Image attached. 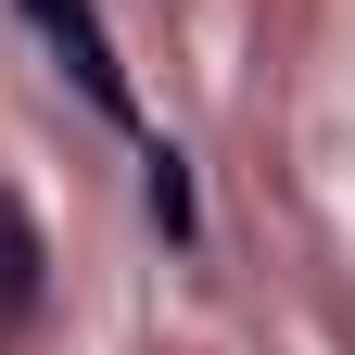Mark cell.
Here are the masks:
<instances>
[{"instance_id": "3", "label": "cell", "mask_w": 355, "mask_h": 355, "mask_svg": "<svg viewBox=\"0 0 355 355\" xmlns=\"http://www.w3.org/2000/svg\"><path fill=\"white\" fill-rule=\"evenodd\" d=\"M140 203H153V229H165V241H191V229H203V203H191V153L140 140Z\"/></svg>"}, {"instance_id": "1", "label": "cell", "mask_w": 355, "mask_h": 355, "mask_svg": "<svg viewBox=\"0 0 355 355\" xmlns=\"http://www.w3.org/2000/svg\"><path fill=\"white\" fill-rule=\"evenodd\" d=\"M26 26H38V51L76 76V102L102 114V127H140V89H127V64H114V38H102L89 0H26Z\"/></svg>"}, {"instance_id": "2", "label": "cell", "mask_w": 355, "mask_h": 355, "mask_svg": "<svg viewBox=\"0 0 355 355\" xmlns=\"http://www.w3.org/2000/svg\"><path fill=\"white\" fill-rule=\"evenodd\" d=\"M38 279H51V254H38V229H26V203H13V178H0V318H38Z\"/></svg>"}]
</instances>
